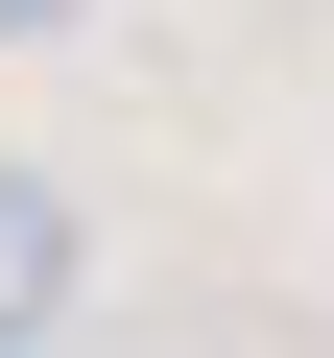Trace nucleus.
<instances>
[{"instance_id":"nucleus-2","label":"nucleus","mask_w":334,"mask_h":358,"mask_svg":"<svg viewBox=\"0 0 334 358\" xmlns=\"http://www.w3.org/2000/svg\"><path fill=\"white\" fill-rule=\"evenodd\" d=\"M48 24H96V0H0V48H48Z\"/></svg>"},{"instance_id":"nucleus-1","label":"nucleus","mask_w":334,"mask_h":358,"mask_svg":"<svg viewBox=\"0 0 334 358\" xmlns=\"http://www.w3.org/2000/svg\"><path fill=\"white\" fill-rule=\"evenodd\" d=\"M72 263H96V239H72V192H48V167H0V358L72 310Z\"/></svg>"}]
</instances>
